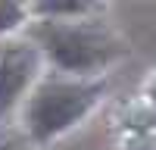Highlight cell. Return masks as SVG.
<instances>
[{
  "mask_svg": "<svg viewBox=\"0 0 156 150\" xmlns=\"http://www.w3.org/2000/svg\"><path fill=\"white\" fill-rule=\"evenodd\" d=\"M37 38L50 59L66 72H94L106 66L119 50L115 38L97 22H44Z\"/></svg>",
  "mask_w": 156,
  "mask_h": 150,
  "instance_id": "cell-1",
  "label": "cell"
},
{
  "mask_svg": "<svg viewBox=\"0 0 156 150\" xmlns=\"http://www.w3.org/2000/svg\"><path fill=\"white\" fill-rule=\"evenodd\" d=\"M100 88L84 81H66V78H50L34 91L25 109V122L34 138H53L75 125L84 112L97 103Z\"/></svg>",
  "mask_w": 156,
  "mask_h": 150,
  "instance_id": "cell-2",
  "label": "cell"
},
{
  "mask_svg": "<svg viewBox=\"0 0 156 150\" xmlns=\"http://www.w3.org/2000/svg\"><path fill=\"white\" fill-rule=\"evenodd\" d=\"M0 150H31V147L16 134H0Z\"/></svg>",
  "mask_w": 156,
  "mask_h": 150,
  "instance_id": "cell-6",
  "label": "cell"
},
{
  "mask_svg": "<svg viewBox=\"0 0 156 150\" xmlns=\"http://www.w3.org/2000/svg\"><path fill=\"white\" fill-rule=\"evenodd\" d=\"M153 100H156V81H153Z\"/></svg>",
  "mask_w": 156,
  "mask_h": 150,
  "instance_id": "cell-7",
  "label": "cell"
},
{
  "mask_svg": "<svg viewBox=\"0 0 156 150\" xmlns=\"http://www.w3.org/2000/svg\"><path fill=\"white\" fill-rule=\"evenodd\" d=\"M22 16H25V9H22L19 3H0V34L12 31V28L22 22Z\"/></svg>",
  "mask_w": 156,
  "mask_h": 150,
  "instance_id": "cell-4",
  "label": "cell"
},
{
  "mask_svg": "<svg viewBox=\"0 0 156 150\" xmlns=\"http://www.w3.org/2000/svg\"><path fill=\"white\" fill-rule=\"evenodd\" d=\"M37 72V50L28 44H3L0 47V116L16 106Z\"/></svg>",
  "mask_w": 156,
  "mask_h": 150,
  "instance_id": "cell-3",
  "label": "cell"
},
{
  "mask_svg": "<svg viewBox=\"0 0 156 150\" xmlns=\"http://www.w3.org/2000/svg\"><path fill=\"white\" fill-rule=\"evenodd\" d=\"M37 9L50 12V16H81V12H87L84 3H41Z\"/></svg>",
  "mask_w": 156,
  "mask_h": 150,
  "instance_id": "cell-5",
  "label": "cell"
}]
</instances>
